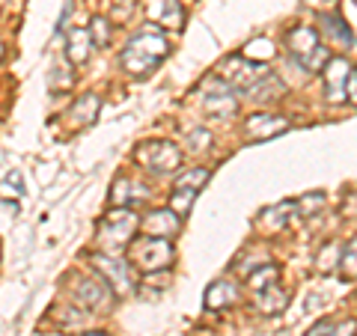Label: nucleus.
Returning <instances> with one entry per match:
<instances>
[{
  "instance_id": "8",
  "label": "nucleus",
  "mask_w": 357,
  "mask_h": 336,
  "mask_svg": "<svg viewBox=\"0 0 357 336\" xmlns=\"http://www.w3.org/2000/svg\"><path fill=\"white\" fill-rule=\"evenodd\" d=\"M203 114L211 119H227L238 114V98L232 96V86L223 84L220 77H208L203 93Z\"/></svg>"
},
{
  "instance_id": "10",
  "label": "nucleus",
  "mask_w": 357,
  "mask_h": 336,
  "mask_svg": "<svg viewBox=\"0 0 357 336\" xmlns=\"http://www.w3.org/2000/svg\"><path fill=\"white\" fill-rule=\"evenodd\" d=\"M72 295H75V300H77L81 307L96 310V312H105V310L116 300V295L110 292V286L105 283L102 277H98V280L77 277V286H72Z\"/></svg>"
},
{
  "instance_id": "4",
  "label": "nucleus",
  "mask_w": 357,
  "mask_h": 336,
  "mask_svg": "<svg viewBox=\"0 0 357 336\" xmlns=\"http://www.w3.org/2000/svg\"><path fill=\"white\" fill-rule=\"evenodd\" d=\"M126 259L134 265V271H143V274L167 271L173 265V241L143 235V238H134L126 247Z\"/></svg>"
},
{
  "instance_id": "13",
  "label": "nucleus",
  "mask_w": 357,
  "mask_h": 336,
  "mask_svg": "<svg viewBox=\"0 0 357 336\" xmlns=\"http://www.w3.org/2000/svg\"><path fill=\"white\" fill-rule=\"evenodd\" d=\"M203 304L208 312H220V310H229L238 304V286L232 283V280H215L206 295H203Z\"/></svg>"
},
{
  "instance_id": "11",
  "label": "nucleus",
  "mask_w": 357,
  "mask_h": 336,
  "mask_svg": "<svg viewBox=\"0 0 357 336\" xmlns=\"http://www.w3.org/2000/svg\"><path fill=\"white\" fill-rule=\"evenodd\" d=\"M244 137L253 140V143H262V140H271L277 134H286L289 131V119L280 114H253L244 119Z\"/></svg>"
},
{
  "instance_id": "3",
  "label": "nucleus",
  "mask_w": 357,
  "mask_h": 336,
  "mask_svg": "<svg viewBox=\"0 0 357 336\" xmlns=\"http://www.w3.org/2000/svg\"><path fill=\"white\" fill-rule=\"evenodd\" d=\"M286 48L292 54V60L307 72H321L325 63L331 60V51L321 45V36L304 24H298L286 33Z\"/></svg>"
},
{
  "instance_id": "5",
  "label": "nucleus",
  "mask_w": 357,
  "mask_h": 336,
  "mask_svg": "<svg viewBox=\"0 0 357 336\" xmlns=\"http://www.w3.org/2000/svg\"><path fill=\"white\" fill-rule=\"evenodd\" d=\"M134 164H140L143 170H149L155 176H167L182 167V149L170 140H143L134 149Z\"/></svg>"
},
{
  "instance_id": "36",
  "label": "nucleus",
  "mask_w": 357,
  "mask_h": 336,
  "mask_svg": "<svg viewBox=\"0 0 357 336\" xmlns=\"http://www.w3.org/2000/svg\"><path fill=\"white\" fill-rule=\"evenodd\" d=\"M0 57H3V45H0Z\"/></svg>"
},
{
  "instance_id": "25",
  "label": "nucleus",
  "mask_w": 357,
  "mask_h": 336,
  "mask_svg": "<svg viewBox=\"0 0 357 336\" xmlns=\"http://www.w3.org/2000/svg\"><path fill=\"white\" fill-rule=\"evenodd\" d=\"M134 203V182L126 176H119L114 188H110V206H119V208H131Z\"/></svg>"
},
{
  "instance_id": "21",
  "label": "nucleus",
  "mask_w": 357,
  "mask_h": 336,
  "mask_svg": "<svg viewBox=\"0 0 357 336\" xmlns=\"http://www.w3.org/2000/svg\"><path fill=\"white\" fill-rule=\"evenodd\" d=\"M292 208H295V203H289V199H286V203L274 206V208H265L256 223H259L265 232H277V229H283L286 223H289V215H286V211H292Z\"/></svg>"
},
{
  "instance_id": "14",
  "label": "nucleus",
  "mask_w": 357,
  "mask_h": 336,
  "mask_svg": "<svg viewBox=\"0 0 357 336\" xmlns=\"http://www.w3.org/2000/svg\"><path fill=\"white\" fill-rule=\"evenodd\" d=\"M253 304L259 312H265V316H280L289 307V292L280 283H271V286L259 289V292H253Z\"/></svg>"
},
{
  "instance_id": "9",
  "label": "nucleus",
  "mask_w": 357,
  "mask_h": 336,
  "mask_svg": "<svg viewBox=\"0 0 357 336\" xmlns=\"http://www.w3.org/2000/svg\"><path fill=\"white\" fill-rule=\"evenodd\" d=\"M321 75H325V98L331 105H340L349 98V84H351V63L345 57H331L325 63V69H321Z\"/></svg>"
},
{
  "instance_id": "34",
  "label": "nucleus",
  "mask_w": 357,
  "mask_h": 336,
  "mask_svg": "<svg viewBox=\"0 0 357 336\" xmlns=\"http://www.w3.org/2000/svg\"><path fill=\"white\" fill-rule=\"evenodd\" d=\"M349 98L357 105V69H354V75H351V84H349Z\"/></svg>"
},
{
  "instance_id": "17",
  "label": "nucleus",
  "mask_w": 357,
  "mask_h": 336,
  "mask_svg": "<svg viewBox=\"0 0 357 336\" xmlns=\"http://www.w3.org/2000/svg\"><path fill=\"white\" fill-rule=\"evenodd\" d=\"M152 18L158 21L161 27L182 30V24H185V9H182L178 0H152Z\"/></svg>"
},
{
  "instance_id": "24",
  "label": "nucleus",
  "mask_w": 357,
  "mask_h": 336,
  "mask_svg": "<svg viewBox=\"0 0 357 336\" xmlns=\"http://www.w3.org/2000/svg\"><path fill=\"white\" fill-rule=\"evenodd\" d=\"M241 54H244L248 60L265 66L268 60H274V54H277V51H274V42H271V39H262V36H259V39H253V42L244 45V51H241Z\"/></svg>"
},
{
  "instance_id": "18",
  "label": "nucleus",
  "mask_w": 357,
  "mask_h": 336,
  "mask_svg": "<svg viewBox=\"0 0 357 336\" xmlns=\"http://www.w3.org/2000/svg\"><path fill=\"white\" fill-rule=\"evenodd\" d=\"M319 21H321V30H325L333 42H340V45H351L354 42V33L349 27V21H345L340 13H321Z\"/></svg>"
},
{
  "instance_id": "32",
  "label": "nucleus",
  "mask_w": 357,
  "mask_h": 336,
  "mask_svg": "<svg viewBox=\"0 0 357 336\" xmlns=\"http://www.w3.org/2000/svg\"><path fill=\"white\" fill-rule=\"evenodd\" d=\"M185 143H188V149H191V152H206L208 143H211V134L206 128H194L191 134H188Z\"/></svg>"
},
{
  "instance_id": "37",
  "label": "nucleus",
  "mask_w": 357,
  "mask_h": 336,
  "mask_svg": "<svg viewBox=\"0 0 357 336\" xmlns=\"http://www.w3.org/2000/svg\"><path fill=\"white\" fill-rule=\"evenodd\" d=\"M354 3H357V0H354Z\"/></svg>"
},
{
  "instance_id": "23",
  "label": "nucleus",
  "mask_w": 357,
  "mask_h": 336,
  "mask_svg": "<svg viewBox=\"0 0 357 336\" xmlns=\"http://www.w3.org/2000/svg\"><path fill=\"white\" fill-rule=\"evenodd\" d=\"M277 277H280V268L277 265H259V268H253V271L248 274V289L250 292H259V289L277 283Z\"/></svg>"
},
{
  "instance_id": "22",
  "label": "nucleus",
  "mask_w": 357,
  "mask_h": 336,
  "mask_svg": "<svg viewBox=\"0 0 357 336\" xmlns=\"http://www.w3.org/2000/svg\"><path fill=\"white\" fill-rule=\"evenodd\" d=\"M194 199H197V190L194 188H173V194H170V211L178 217H188L191 215V206H194Z\"/></svg>"
},
{
  "instance_id": "27",
  "label": "nucleus",
  "mask_w": 357,
  "mask_h": 336,
  "mask_svg": "<svg viewBox=\"0 0 357 336\" xmlns=\"http://www.w3.org/2000/svg\"><path fill=\"white\" fill-rule=\"evenodd\" d=\"M325 208V194H321V190H312V194H304L295 203V211L301 217H316L319 211Z\"/></svg>"
},
{
  "instance_id": "7",
  "label": "nucleus",
  "mask_w": 357,
  "mask_h": 336,
  "mask_svg": "<svg viewBox=\"0 0 357 336\" xmlns=\"http://www.w3.org/2000/svg\"><path fill=\"white\" fill-rule=\"evenodd\" d=\"M268 72H262V63H253V60H248L244 54H232V57H227L220 63V81L223 84H229L232 89H250L262 81Z\"/></svg>"
},
{
  "instance_id": "1",
  "label": "nucleus",
  "mask_w": 357,
  "mask_h": 336,
  "mask_svg": "<svg viewBox=\"0 0 357 336\" xmlns=\"http://www.w3.org/2000/svg\"><path fill=\"white\" fill-rule=\"evenodd\" d=\"M170 57V42L158 27H143L128 39V45L119 54V66L122 72L134 81L149 77L158 66Z\"/></svg>"
},
{
  "instance_id": "35",
  "label": "nucleus",
  "mask_w": 357,
  "mask_h": 336,
  "mask_svg": "<svg viewBox=\"0 0 357 336\" xmlns=\"http://www.w3.org/2000/svg\"><path fill=\"white\" fill-rule=\"evenodd\" d=\"M84 336H110V333H105V330H93V333H84Z\"/></svg>"
},
{
  "instance_id": "20",
  "label": "nucleus",
  "mask_w": 357,
  "mask_h": 336,
  "mask_svg": "<svg viewBox=\"0 0 357 336\" xmlns=\"http://www.w3.org/2000/svg\"><path fill=\"white\" fill-rule=\"evenodd\" d=\"M307 336H357V319H342V321H319L312 324Z\"/></svg>"
},
{
  "instance_id": "2",
  "label": "nucleus",
  "mask_w": 357,
  "mask_h": 336,
  "mask_svg": "<svg viewBox=\"0 0 357 336\" xmlns=\"http://www.w3.org/2000/svg\"><path fill=\"white\" fill-rule=\"evenodd\" d=\"M140 229V217L134 215V208H119L114 206L107 215L98 220L96 227V241L105 247V253H119L134 241V235Z\"/></svg>"
},
{
  "instance_id": "28",
  "label": "nucleus",
  "mask_w": 357,
  "mask_h": 336,
  "mask_svg": "<svg viewBox=\"0 0 357 336\" xmlns=\"http://www.w3.org/2000/svg\"><path fill=\"white\" fill-rule=\"evenodd\" d=\"M110 21L105 15H96L93 21H89V39H93V48H105V45L110 42Z\"/></svg>"
},
{
  "instance_id": "31",
  "label": "nucleus",
  "mask_w": 357,
  "mask_h": 336,
  "mask_svg": "<svg viewBox=\"0 0 357 336\" xmlns=\"http://www.w3.org/2000/svg\"><path fill=\"white\" fill-rule=\"evenodd\" d=\"M0 197H24V178H21V173L18 170H13V173H6V178L0 182Z\"/></svg>"
},
{
  "instance_id": "16",
  "label": "nucleus",
  "mask_w": 357,
  "mask_h": 336,
  "mask_svg": "<svg viewBox=\"0 0 357 336\" xmlns=\"http://www.w3.org/2000/svg\"><path fill=\"white\" fill-rule=\"evenodd\" d=\"M93 54V39H89V30L84 27H72L69 39H66V57H69L72 66H84Z\"/></svg>"
},
{
  "instance_id": "19",
  "label": "nucleus",
  "mask_w": 357,
  "mask_h": 336,
  "mask_svg": "<svg viewBox=\"0 0 357 336\" xmlns=\"http://www.w3.org/2000/svg\"><path fill=\"white\" fill-rule=\"evenodd\" d=\"M283 93H286V84H283L277 75L268 72V75L262 77V81L250 89V98H253V102H259V105H262V102H274V98H283Z\"/></svg>"
},
{
  "instance_id": "33",
  "label": "nucleus",
  "mask_w": 357,
  "mask_h": 336,
  "mask_svg": "<svg viewBox=\"0 0 357 336\" xmlns=\"http://www.w3.org/2000/svg\"><path fill=\"white\" fill-rule=\"evenodd\" d=\"M75 84V77L69 75V69H66V66H54L51 69V89H69Z\"/></svg>"
},
{
  "instance_id": "15",
  "label": "nucleus",
  "mask_w": 357,
  "mask_h": 336,
  "mask_svg": "<svg viewBox=\"0 0 357 336\" xmlns=\"http://www.w3.org/2000/svg\"><path fill=\"white\" fill-rule=\"evenodd\" d=\"M98 110H102V98L96 93H86L81 98H75V105L69 107V119L75 128H89L98 119Z\"/></svg>"
},
{
  "instance_id": "6",
  "label": "nucleus",
  "mask_w": 357,
  "mask_h": 336,
  "mask_svg": "<svg viewBox=\"0 0 357 336\" xmlns=\"http://www.w3.org/2000/svg\"><path fill=\"white\" fill-rule=\"evenodd\" d=\"M89 262H93L98 277H102L105 283L110 286V292H114L116 298H126L128 292L137 289V280H134V265L128 259H119L116 253H105L102 250V253L89 256Z\"/></svg>"
},
{
  "instance_id": "29",
  "label": "nucleus",
  "mask_w": 357,
  "mask_h": 336,
  "mask_svg": "<svg viewBox=\"0 0 357 336\" xmlns=\"http://www.w3.org/2000/svg\"><path fill=\"white\" fill-rule=\"evenodd\" d=\"M208 170L206 167H191V170H185V173H178V178H176V185L178 188H194V190H199L206 182H208Z\"/></svg>"
},
{
  "instance_id": "12",
  "label": "nucleus",
  "mask_w": 357,
  "mask_h": 336,
  "mask_svg": "<svg viewBox=\"0 0 357 336\" xmlns=\"http://www.w3.org/2000/svg\"><path fill=\"white\" fill-rule=\"evenodd\" d=\"M178 227H182V217L173 215L170 208H155V211H149V215L140 220V229L146 232V235H155V238H167V241L176 238Z\"/></svg>"
},
{
  "instance_id": "26",
  "label": "nucleus",
  "mask_w": 357,
  "mask_h": 336,
  "mask_svg": "<svg viewBox=\"0 0 357 336\" xmlns=\"http://www.w3.org/2000/svg\"><path fill=\"white\" fill-rule=\"evenodd\" d=\"M340 274L345 280H357V235L345 244L342 253H340Z\"/></svg>"
},
{
  "instance_id": "30",
  "label": "nucleus",
  "mask_w": 357,
  "mask_h": 336,
  "mask_svg": "<svg viewBox=\"0 0 357 336\" xmlns=\"http://www.w3.org/2000/svg\"><path fill=\"white\" fill-rule=\"evenodd\" d=\"M340 253H342V247H340L337 241L325 244V250L319 253V271L321 274H331L333 268H340Z\"/></svg>"
}]
</instances>
